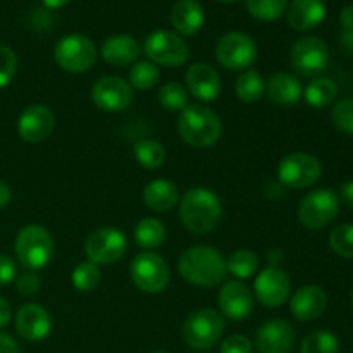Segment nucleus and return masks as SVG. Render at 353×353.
Wrapping results in <instances>:
<instances>
[{
  "label": "nucleus",
  "instance_id": "nucleus-45",
  "mask_svg": "<svg viewBox=\"0 0 353 353\" xmlns=\"http://www.w3.org/2000/svg\"><path fill=\"white\" fill-rule=\"evenodd\" d=\"M10 316H12V309H10L9 302H7L6 299H2V296H0V330H2V327H6L7 324H9Z\"/></svg>",
  "mask_w": 353,
  "mask_h": 353
},
{
  "label": "nucleus",
  "instance_id": "nucleus-38",
  "mask_svg": "<svg viewBox=\"0 0 353 353\" xmlns=\"http://www.w3.org/2000/svg\"><path fill=\"white\" fill-rule=\"evenodd\" d=\"M331 119L341 133L353 137V99L340 100L331 110Z\"/></svg>",
  "mask_w": 353,
  "mask_h": 353
},
{
  "label": "nucleus",
  "instance_id": "nucleus-22",
  "mask_svg": "<svg viewBox=\"0 0 353 353\" xmlns=\"http://www.w3.org/2000/svg\"><path fill=\"white\" fill-rule=\"evenodd\" d=\"M326 17L324 0H293L286 10L288 24L296 31H309L319 26Z\"/></svg>",
  "mask_w": 353,
  "mask_h": 353
},
{
  "label": "nucleus",
  "instance_id": "nucleus-39",
  "mask_svg": "<svg viewBox=\"0 0 353 353\" xmlns=\"http://www.w3.org/2000/svg\"><path fill=\"white\" fill-rule=\"evenodd\" d=\"M17 71V55L7 45H0V88H6Z\"/></svg>",
  "mask_w": 353,
  "mask_h": 353
},
{
  "label": "nucleus",
  "instance_id": "nucleus-26",
  "mask_svg": "<svg viewBox=\"0 0 353 353\" xmlns=\"http://www.w3.org/2000/svg\"><path fill=\"white\" fill-rule=\"evenodd\" d=\"M179 200V190L169 179H154L143 190V203L154 212H169Z\"/></svg>",
  "mask_w": 353,
  "mask_h": 353
},
{
  "label": "nucleus",
  "instance_id": "nucleus-6",
  "mask_svg": "<svg viewBox=\"0 0 353 353\" xmlns=\"http://www.w3.org/2000/svg\"><path fill=\"white\" fill-rule=\"evenodd\" d=\"M340 212V196L331 188H319L302 199L299 219L307 230H323L336 219Z\"/></svg>",
  "mask_w": 353,
  "mask_h": 353
},
{
  "label": "nucleus",
  "instance_id": "nucleus-16",
  "mask_svg": "<svg viewBox=\"0 0 353 353\" xmlns=\"http://www.w3.org/2000/svg\"><path fill=\"white\" fill-rule=\"evenodd\" d=\"M55 130V116L50 107L34 103L26 107L17 119V133L28 143H40L47 140Z\"/></svg>",
  "mask_w": 353,
  "mask_h": 353
},
{
  "label": "nucleus",
  "instance_id": "nucleus-36",
  "mask_svg": "<svg viewBox=\"0 0 353 353\" xmlns=\"http://www.w3.org/2000/svg\"><path fill=\"white\" fill-rule=\"evenodd\" d=\"M340 341L331 331H314L302 341L300 353H338Z\"/></svg>",
  "mask_w": 353,
  "mask_h": 353
},
{
  "label": "nucleus",
  "instance_id": "nucleus-17",
  "mask_svg": "<svg viewBox=\"0 0 353 353\" xmlns=\"http://www.w3.org/2000/svg\"><path fill=\"white\" fill-rule=\"evenodd\" d=\"M295 330L285 319H272L262 324L255 336L259 353H290L295 345Z\"/></svg>",
  "mask_w": 353,
  "mask_h": 353
},
{
  "label": "nucleus",
  "instance_id": "nucleus-27",
  "mask_svg": "<svg viewBox=\"0 0 353 353\" xmlns=\"http://www.w3.org/2000/svg\"><path fill=\"white\" fill-rule=\"evenodd\" d=\"M134 241L143 250L152 252L161 247L165 240V226L155 217H145L134 228Z\"/></svg>",
  "mask_w": 353,
  "mask_h": 353
},
{
  "label": "nucleus",
  "instance_id": "nucleus-37",
  "mask_svg": "<svg viewBox=\"0 0 353 353\" xmlns=\"http://www.w3.org/2000/svg\"><path fill=\"white\" fill-rule=\"evenodd\" d=\"M330 247L340 257L353 259V224H341L330 234Z\"/></svg>",
  "mask_w": 353,
  "mask_h": 353
},
{
  "label": "nucleus",
  "instance_id": "nucleus-50",
  "mask_svg": "<svg viewBox=\"0 0 353 353\" xmlns=\"http://www.w3.org/2000/svg\"><path fill=\"white\" fill-rule=\"evenodd\" d=\"M217 2H223V3H233V2H238V0H217Z\"/></svg>",
  "mask_w": 353,
  "mask_h": 353
},
{
  "label": "nucleus",
  "instance_id": "nucleus-20",
  "mask_svg": "<svg viewBox=\"0 0 353 353\" xmlns=\"http://www.w3.org/2000/svg\"><path fill=\"white\" fill-rule=\"evenodd\" d=\"M254 293L245 283L228 281L219 292L221 312L231 321H243L254 310Z\"/></svg>",
  "mask_w": 353,
  "mask_h": 353
},
{
  "label": "nucleus",
  "instance_id": "nucleus-43",
  "mask_svg": "<svg viewBox=\"0 0 353 353\" xmlns=\"http://www.w3.org/2000/svg\"><path fill=\"white\" fill-rule=\"evenodd\" d=\"M0 353H19V347L10 334L0 333Z\"/></svg>",
  "mask_w": 353,
  "mask_h": 353
},
{
  "label": "nucleus",
  "instance_id": "nucleus-47",
  "mask_svg": "<svg viewBox=\"0 0 353 353\" xmlns=\"http://www.w3.org/2000/svg\"><path fill=\"white\" fill-rule=\"evenodd\" d=\"M10 199H12V192H10L9 185L0 179V209H6L9 205Z\"/></svg>",
  "mask_w": 353,
  "mask_h": 353
},
{
  "label": "nucleus",
  "instance_id": "nucleus-1",
  "mask_svg": "<svg viewBox=\"0 0 353 353\" xmlns=\"http://www.w3.org/2000/svg\"><path fill=\"white\" fill-rule=\"evenodd\" d=\"M178 271L190 285L199 288H214L226 278V259L217 248L209 245H195L179 257Z\"/></svg>",
  "mask_w": 353,
  "mask_h": 353
},
{
  "label": "nucleus",
  "instance_id": "nucleus-52",
  "mask_svg": "<svg viewBox=\"0 0 353 353\" xmlns=\"http://www.w3.org/2000/svg\"><path fill=\"white\" fill-rule=\"evenodd\" d=\"M154 353H165V352H154Z\"/></svg>",
  "mask_w": 353,
  "mask_h": 353
},
{
  "label": "nucleus",
  "instance_id": "nucleus-30",
  "mask_svg": "<svg viewBox=\"0 0 353 353\" xmlns=\"http://www.w3.org/2000/svg\"><path fill=\"white\" fill-rule=\"evenodd\" d=\"M259 255L255 252L248 250V248H241L231 254V257L226 261L228 272L238 279H248L259 271Z\"/></svg>",
  "mask_w": 353,
  "mask_h": 353
},
{
  "label": "nucleus",
  "instance_id": "nucleus-24",
  "mask_svg": "<svg viewBox=\"0 0 353 353\" xmlns=\"http://www.w3.org/2000/svg\"><path fill=\"white\" fill-rule=\"evenodd\" d=\"M171 23L183 37H193L205 23L203 7L199 0H178L171 9Z\"/></svg>",
  "mask_w": 353,
  "mask_h": 353
},
{
  "label": "nucleus",
  "instance_id": "nucleus-18",
  "mask_svg": "<svg viewBox=\"0 0 353 353\" xmlns=\"http://www.w3.org/2000/svg\"><path fill=\"white\" fill-rule=\"evenodd\" d=\"M186 88L200 102H212L221 95V76L216 68L207 62H195L188 68L185 74Z\"/></svg>",
  "mask_w": 353,
  "mask_h": 353
},
{
  "label": "nucleus",
  "instance_id": "nucleus-2",
  "mask_svg": "<svg viewBox=\"0 0 353 353\" xmlns=\"http://www.w3.org/2000/svg\"><path fill=\"white\" fill-rule=\"evenodd\" d=\"M179 217L190 233L209 234L221 223L223 203L212 190L203 186L192 188L179 202Z\"/></svg>",
  "mask_w": 353,
  "mask_h": 353
},
{
  "label": "nucleus",
  "instance_id": "nucleus-35",
  "mask_svg": "<svg viewBox=\"0 0 353 353\" xmlns=\"http://www.w3.org/2000/svg\"><path fill=\"white\" fill-rule=\"evenodd\" d=\"M71 279H72V286H74L78 292H93V290L100 285L102 272H100L99 265L86 261L76 265L74 271H72Z\"/></svg>",
  "mask_w": 353,
  "mask_h": 353
},
{
  "label": "nucleus",
  "instance_id": "nucleus-13",
  "mask_svg": "<svg viewBox=\"0 0 353 353\" xmlns=\"http://www.w3.org/2000/svg\"><path fill=\"white\" fill-rule=\"evenodd\" d=\"M290 61L299 74L314 78L323 74L330 65V48L319 37H303L292 47Z\"/></svg>",
  "mask_w": 353,
  "mask_h": 353
},
{
  "label": "nucleus",
  "instance_id": "nucleus-33",
  "mask_svg": "<svg viewBox=\"0 0 353 353\" xmlns=\"http://www.w3.org/2000/svg\"><path fill=\"white\" fill-rule=\"evenodd\" d=\"M288 0H247V9L257 21H276L286 12Z\"/></svg>",
  "mask_w": 353,
  "mask_h": 353
},
{
  "label": "nucleus",
  "instance_id": "nucleus-19",
  "mask_svg": "<svg viewBox=\"0 0 353 353\" xmlns=\"http://www.w3.org/2000/svg\"><path fill=\"white\" fill-rule=\"evenodd\" d=\"M16 330L23 340L31 343L45 340L52 331L50 314L38 303H26L16 316Z\"/></svg>",
  "mask_w": 353,
  "mask_h": 353
},
{
  "label": "nucleus",
  "instance_id": "nucleus-10",
  "mask_svg": "<svg viewBox=\"0 0 353 353\" xmlns=\"http://www.w3.org/2000/svg\"><path fill=\"white\" fill-rule=\"evenodd\" d=\"M257 55L259 50L254 38L241 31H231L217 41V62L230 71H247V68L257 61Z\"/></svg>",
  "mask_w": 353,
  "mask_h": 353
},
{
  "label": "nucleus",
  "instance_id": "nucleus-4",
  "mask_svg": "<svg viewBox=\"0 0 353 353\" xmlns=\"http://www.w3.org/2000/svg\"><path fill=\"white\" fill-rule=\"evenodd\" d=\"M17 261L28 271H38L50 262L54 255V240L40 224H28L21 228L14 243Z\"/></svg>",
  "mask_w": 353,
  "mask_h": 353
},
{
  "label": "nucleus",
  "instance_id": "nucleus-3",
  "mask_svg": "<svg viewBox=\"0 0 353 353\" xmlns=\"http://www.w3.org/2000/svg\"><path fill=\"white\" fill-rule=\"evenodd\" d=\"M178 133L186 145L207 148L217 143L223 133L221 117L203 103H188L178 119Z\"/></svg>",
  "mask_w": 353,
  "mask_h": 353
},
{
  "label": "nucleus",
  "instance_id": "nucleus-7",
  "mask_svg": "<svg viewBox=\"0 0 353 353\" xmlns=\"http://www.w3.org/2000/svg\"><path fill=\"white\" fill-rule=\"evenodd\" d=\"M57 65L72 74L90 71L97 61V47L85 34H68L61 38L54 48Z\"/></svg>",
  "mask_w": 353,
  "mask_h": 353
},
{
  "label": "nucleus",
  "instance_id": "nucleus-15",
  "mask_svg": "<svg viewBox=\"0 0 353 353\" xmlns=\"http://www.w3.org/2000/svg\"><path fill=\"white\" fill-rule=\"evenodd\" d=\"M254 288L255 296L262 305L269 309H278L288 300L292 281L283 269L271 265L255 278Z\"/></svg>",
  "mask_w": 353,
  "mask_h": 353
},
{
  "label": "nucleus",
  "instance_id": "nucleus-41",
  "mask_svg": "<svg viewBox=\"0 0 353 353\" xmlns=\"http://www.w3.org/2000/svg\"><path fill=\"white\" fill-rule=\"evenodd\" d=\"M221 353H254V345L247 336L231 334L221 345Z\"/></svg>",
  "mask_w": 353,
  "mask_h": 353
},
{
  "label": "nucleus",
  "instance_id": "nucleus-49",
  "mask_svg": "<svg viewBox=\"0 0 353 353\" xmlns=\"http://www.w3.org/2000/svg\"><path fill=\"white\" fill-rule=\"evenodd\" d=\"M41 2H43V6L48 7V9H61L65 3H69V0H41Z\"/></svg>",
  "mask_w": 353,
  "mask_h": 353
},
{
  "label": "nucleus",
  "instance_id": "nucleus-29",
  "mask_svg": "<svg viewBox=\"0 0 353 353\" xmlns=\"http://www.w3.org/2000/svg\"><path fill=\"white\" fill-rule=\"evenodd\" d=\"M338 95V86L333 79L330 78H316L309 83L305 93V102L314 109H324L331 105Z\"/></svg>",
  "mask_w": 353,
  "mask_h": 353
},
{
  "label": "nucleus",
  "instance_id": "nucleus-21",
  "mask_svg": "<svg viewBox=\"0 0 353 353\" xmlns=\"http://www.w3.org/2000/svg\"><path fill=\"white\" fill-rule=\"evenodd\" d=\"M327 307V293L319 285H305L296 290L290 300V310L299 321L319 319Z\"/></svg>",
  "mask_w": 353,
  "mask_h": 353
},
{
  "label": "nucleus",
  "instance_id": "nucleus-48",
  "mask_svg": "<svg viewBox=\"0 0 353 353\" xmlns=\"http://www.w3.org/2000/svg\"><path fill=\"white\" fill-rule=\"evenodd\" d=\"M340 41H341V45H343L345 48H348V50H353V31L343 30V33L340 34Z\"/></svg>",
  "mask_w": 353,
  "mask_h": 353
},
{
  "label": "nucleus",
  "instance_id": "nucleus-40",
  "mask_svg": "<svg viewBox=\"0 0 353 353\" xmlns=\"http://www.w3.org/2000/svg\"><path fill=\"white\" fill-rule=\"evenodd\" d=\"M40 286V276L34 274L33 271H26L16 278V290L21 296H33L34 293H38Z\"/></svg>",
  "mask_w": 353,
  "mask_h": 353
},
{
  "label": "nucleus",
  "instance_id": "nucleus-8",
  "mask_svg": "<svg viewBox=\"0 0 353 353\" xmlns=\"http://www.w3.org/2000/svg\"><path fill=\"white\" fill-rule=\"evenodd\" d=\"M143 50L148 61L164 68H178L186 64L190 57L188 43L183 40L181 34L168 30H157L148 34Z\"/></svg>",
  "mask_w": 353,
  "mask_h": 353
},
{
  "label": "nucleus",
  "instance_id": "nucleus-44",
  "mask_svg": "<svg viewBox=\"0 0 353 353\" xmlns=\"http://www.w3.org/2000/svg\"><path fill=\"white\" fill-rule=\"evenodd\" d=\"M340 199L347 207L353 209V181H347L340 188Z\"/></svg>",
  "mask_w": 353,
  "mask_h": 353
},
{
  "label": "nucleus",
  "instance_id": "nucleus-28",
  "mask_svg": "<svg viewBox=\"0 0 353 353\" xmlns=\"http://www.w3.org/2000/svg\"><path fill=\"white\" fill-rule=\"evenodd\" d=\"M236 97L245 103H254L261 100L265 93V79L255 69H247L238 76L234 83Z\"/></svg>",
  "mask_w": 353,
  "mask_h": 353
},
{
  "label": "nucleus",
  "instance_id": "nucleus-51",
  "mask_svg": "<svg viewBox=\"0 0 353 353\" xmlns=\"http://www.w3.org/2000/svg\"><path fill=\"white\" fill-rule=\"evenodd\" d=\"M352 305H353V292H352Z\"/></svg>",
  "mask_w": 353,
  "mask_h": 353
},
{
  "label": "nucleus",
  "instance_id": "nucleus-14",
  "mask_svg": "<svg viewBox=\"0 0 353 353\" xmlns=\"http://www.w3.org/2000/svg\"><path fill=\"white\" fill-rule=\"evenodd\" d=\"M92 100L100 110L123 112L133 102V88L119 76H103L93 85Z\"/></svg>",
  "mask_w": 353,
  "mask_h": 353
},
{
  "label": "nucleus",
  "instance_id": "nucleus-42",
  "mask_svg": "<svg viewBox=\"0 0 353 353\" xmlns=\"http://www.w3.org/2000/svg\"><path fill=\"white\" fill-rule=\"evenodd\" d=\"M16 274L17 269L12 259H10L9 255L0 254V286H6L9 285L10 281H14V279H16Z\"/></svg>",
  "mask_w": 353,
  "mask_h": 353
},
{
  "label": "nucleus",
  "instance_id": "nucleus-9",
  "mask_svg": "<svg viewBox=\"0 0 353 353\" xmlns=\"http://www.w3.org/2000/svg\"><path fill=\"white\" fill-rule=\"evenodd\" d=\"M130 274L134 286L148 295L164 292L169 285V268L164 259L155 252H141L133 259Z\"/></svg>",
  "mask_w": 353,
  "mask_h": 353
},
{
  "label": "nucleus",
  "instance_id": "nucleus-12",
  "mask_svg": "<svg viewBox=\"0 0 353 353\" xmlns=\"http://www.w3.org/2000/svg\"><path fill=\"white\" fill-rule=\"evenodd\" d=\"M128 252V238L116 228H100L93 231L85 243V254L97 265H112Z\"/></svg>",
  "mask_w": 353,
  "mask_h": 353
},
{
  "label": "nucleus",
  "instance_id": "nucleus-23",
  "mask_svg": "<svg viewBox=\"0 0 353 353\" xmlns=\"http://www.w3.org/2000/svg\"><path fill=\"white\" fill-rule=\"evenodd\" d=\"M141 47L133 37L130 34H114L109 37L102 43V55L103 61L116 68H124V65L134 64L138 57H140Z\"/></svg>",
  "mask_w": 353,
  "mask_h": 353
},
{
  "label": "nucleus",
  "instance_id": "nucleus-25",
  "mask_svg": "<svg viewBox=\"0 0 353 353\" xmlns=\"http://www.w3.org/2000/svg\"><path fill=\"white\" fill-rule=\"evenodd\" d=\"M265 93L278 105H293L303 95L302 83L290 72H274L265 81Z\"/></svg>",
  "mask_w": 353,
  "mask_h": 353
},
{
  "label": "nucleus",
  "instance_id": "nucleus-46",
  "mask_svg": "<svg viewBox=\"0 0 353 353\" xmlns=\"http://www.w3.org/2000/svg\"><path fill=\"white\" fill-rule=\"evenodd\" d=\"M340 23L343 30L353 31V6L343 7V10L340 12Z\"/></svg>",
  "mask_w": 353,
  "mask_h": 353
},
{
  "label": "nucleus",
  "instance_id": "nucleus-11",
  "mask_svg": "<svg viewBox=\"0 0 353 353\" xmlns=\"http://www.w3.org/2000/svg\"><path fill=\"white\" fill-rule=\"evenodd\" d=\"M321 174H323L321 161L305 152H293L283 157L278 165V179L288 188H309L319 181Z\"/></svg>",
  "mask_w": 353,
  "mask_h": 353
},
{
  "label": "nucleus",
  "instance_id": "nucleus-31",
  "mask_svg": "<svg viewBox=\"0 0 353 353\" xmlns=\"http://www.w3.org/2000/svg\"><path fill=\"white\" fill-rule=\"evenodd\" d=\"M134 159L138 164L148 171H155L165 161V150L159 141L140 140L134 145Z\"/></svg>",
  "mask_w": 353,
  "mask_h": 353
},
{
  "label": "nucleus",
  "instance_id": "nucleus-32",
  "mask_svg": "<svg viewBox=\"0 0 353 353\" xmlns=\"http://www.w3.org/2000/svg\"><path fill=\"white\" fill-rule=\"evenodd\" d=\"M159 103L169 112H181L188 107V90L181 83H165L159 90Z\"/></svg>",
  "mask_w": 353,
  "mask_h": 353
},
{
  "label": "nucleus",
  "instance_id": "nucleus-34",
  "mask_svg": "<svg viewBox=\"0 0 353 353\" xmlns=\"http://www.w3.org/2000/svg\"><path fill=\"white\" fill-rule=\"evenodd\" d=\"M161 79V71L157 65L150 61L137 62L130 71V85L137 90H150Z\"/></svg>",
  "mask_w": 353,
  "mask_h": 353
},
{
  "label": "nucleus",
  "instance_id": "nucleus-5",
  "mask_svg": "<svg viewBox=\"0 0 353 353\" xmlns=\"http://www.w3.org/2000/svg\"><path fill=\"white\" fill-rule=\"evenodd\" d=\"M224 333V319L217 310L200 309L183 324V338L193 350H209Z\"/></svg>",
  "mask_w": 353,
  "mask_h": 353
}]
</instances>
